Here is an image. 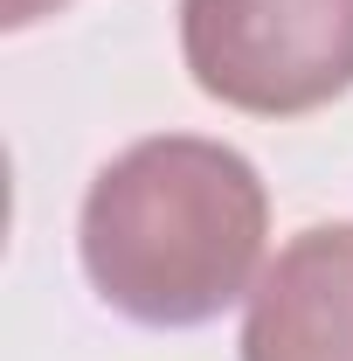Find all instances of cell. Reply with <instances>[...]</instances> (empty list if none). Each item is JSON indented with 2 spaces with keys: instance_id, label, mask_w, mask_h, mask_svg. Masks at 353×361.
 I'll return each instance as SVG.
<instances>
[{
  "instance_id": "1",
  "label": "cell",
  "mask_w": 353,
  "mask_h": 361,
  "mask_svg": "<svg viewBox=\"0 0 353 361\" xmlns=\"http://www.w3.org/2000/svg\"><path fill=\"white\" fill-rule=\"evenodd\" d=\"M264 236L270 195L236 146L160 133L90 180L77 250L111 313L139 326H208L257 292Z\"/></svg>"
},
{
  "instance_id": "2",
  "label": "cell",
  "mask_w": 353,
  "mask_h": 361,
  "mask_svg": "<svg viewBox=\"0 0 353 361\" xmlns=\"http://www.w3.org/2000/svg\"><path fill=\"white\" fill-rule=\"evenodd\" d=\"M194 84L250 118H298L353 90V0H180Z\"/></svg>"
},
{
  "instance_id": "3",
  "label": "cell",
  "mask_w": 353,
  "mask_h": 361,
  "mask_svg": "<svg viewBox=\"0 0 353 361\" xmlns=\"http://www.w3.org/2000/svg\"><path fill=\"white\" fill-rule=\"evenodd\" d=\"M243 361H353V223H319L277 250L250 292Z\"/></svg>"
},
{
  "instance_id": "4",
  "label": "cell",
  "mask_w": 353,
  "mask_h": 361,
  "mask_svg": "<svg viewBox=\"0 0 353 361\" xmlns=\"http://www.w3.org/2000/svg\"><path fill=\"white\" fill-rule=\"evenodd\" d=\"M63 0H0V28H28V21H42V14H56Z\"/></svg>"
}]
</instances>
